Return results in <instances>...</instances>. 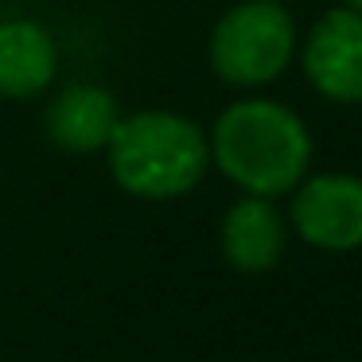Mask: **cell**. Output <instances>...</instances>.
Instances as JSON below:
<instances>
[{"label": "cell", "mask_w": 362, "mask_h": 362, "mask_svg": "<svg viewBox=\"0 0 362 362\" xmlns=\"http://www.w3.org/2000/svg\"><path fill=\"white\" fill-rule=\"evenodd\" d=\"M343 8H351V12H362V0H343Z\"/></svg>", "instance_id": "9"}, {"label": "cell", "mask_w": 362, "mask_h": 362, "mask_svg": "<svg viewBox=\"0 0 362 362\" xmlns=\"http://www.w3.org/2000/svg\"><path fill=\"white\" fill-rule=\"evenodd\" d=\"M222 253L242 273H265L284 253V218L265 195L238 199L222 218Z\"/></svg>", "instance_id": "6"}, {"label": "cell", "mask_w": 362, "mask_h": 362, "mask_svg": "<svg viewBox=\"0 0 362 362\" xmlns=\"http://www.w3.org/2000/svg\"><path fill=\"white\" fill-rule=\"evenodd\" d=\"M55 43L32 20L0 24V98H32L55 78Z\"/></svg>", "instance_id": "8"}, {"label": "cell", "mask_w": 362, "mask_h": 362, "mask_svg": "<svg viewBox=\"0 0 362 362\" xmlns=\"http://www.w3.org/2000/svg\"><path fill=\"white\" fill-rule=\"evenodd\" d=\"M296 51V24L276 0H245L214 24L211 63L234 86L273 82Z\"/></svg>", "instance_id": "3"}, {"label": "cell", "mask_w": 362, "mask_h": 362, "mask_svg": "<svg viewBox=\"0 0 362 362\" xmlns=\"http://www.w3.org/2000/svg\"><path fill=\"white\" fill-rule=\"evenodd\" d=\"M113 180L141 199L187 195L206 172L211 144L195 121L164 110H144L117 117L110 141Z\"/></svg>", "instance_id": "2"}, {"label": "cell", "mask_w": 362, "mask_h": 362, "mask_svg": "<svg viewBox=\"0 0 362 362\" xmlns=\"http://www.w3.org/2000/svg\"><path fill=\"white\" fill-rule=\"evenodd\" d=\"M292 226L320 250L362 245V180L354 175H315L292 199Z\"/></svg>", "instance_id": "4"}, {"label": "cell", "mask_w": 362, "mask_h": 362, "mask_svg": "<svg viewBox=\"0 0 362 362\" xmlns=\"http://www.w3.org/2000/svg\"><path fill=\"white\" fill-rule=\"evenodd\" d=\"M304 71L331 102H362V12L335 8L312 28Z\"/></svg>", "instance_id": "5"}, {"label": "cell", "mask_w": 362, "mask_h": 362, "mask_svg": "<svg viewBox=\"0 0 362 362\" xmlns=\"http://www.w3.org/2000/svg\"><path fill=\"white\" fill-rule=\"evenodd\" d=\"M117 102L102 86H66L47 110V133L66 152L105 148L113 125H117Z\"/></svg>", "instance_id": "7"}, {"label": "cell", "mask_w": 362, "mask_h": 362, "mask_svg": "<svg viewBox=\"0 0 362 362\" xmlns=\"http://www.w3.org/2000/svg\"><path fill=\"white\" fill-rule=\"evenodd\" d=\"M211 156L250 195H284L296 187L312 160L304 121L276 102H238L218 117Z\"/></svg>", "instance_id": "1"}]
</instances>
